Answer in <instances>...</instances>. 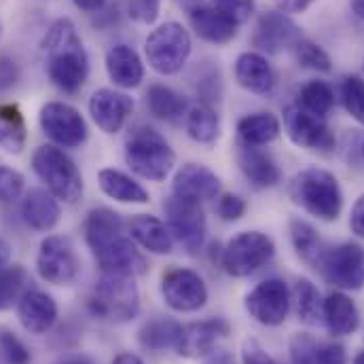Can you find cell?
I'll list each match as a JSON object with an SVG mask.
<instances>
[{"mask_svg":"<svg viewBox=\"0 0 364 364\" xmlns=\"http://www.w3.org/2000/svg\"><path fill=\"white\" fill-rule=\"evenodd\" d=\"M85 242L102 273L138 277L146 273L149 263L129 237L127 223L110 208H93L83 223Z\"/></svg>","mask_w":364,"mask_h":364,"instance_id":"1","label":"cell"},{"mask_svg":"<svg viewBox=\"0 0 364 364\" xmlns=\"http://www.w3.org/2000/svg\"><path fill=\"white\" fill-rule=\"evenodd\" d=\"M41 49L47 55V75L58 90L77 93L87 83L90 55L73 19H55L43 36Z\"/></svg>","mask_w":364,"mask_h":364,"instance_id":"2","label":"cell"},{"mask_svg":"<svg viewBox=\"0 0 364 364\" xmlns=\"http://www.w3.org/2000/svg\"><path fill=\"white\" fill-rule=\"evenodd\" d=\"M290 199L320 220H337L343 210V191L333 172L307 168L290 182Z\"/></svg>","mask_w":364,"mask_h":364,"instance_id":"3","label":"cell"},{"mask_svg":"<svg viewBox=\"0 0 364 364\" xmlns=\"http://www.w3.org/2000/svg\"><path fill=\"white\" fill-rule=\"evenodd\" d=\"M125 161L136 176L144 181L161 182L174 170L176 153L157 129L140 125L127 136Z\"/></svg>","mask_w":364,"mask_h":364,"instance_id":"4","label":"cell"},{"mask_svg":"<svg viewBox=\"0 0 364 364\" xmlns=\"http://www.w3.org/2000/svg\"><path fill=\"white\" fill-rule=\"evenodd\" d=\"M91 316L108 324L132 322L140 311V290L136 277L102 273L87 301Z\"/></svg>","mask_w":364,"mask_h":364,"instance_id":"5","label":"cell"},{"mask_svg":"<svg viewBox=\"0 0 364 364\" xmlns=\"http://www.w3.org/2000/svg\"><path fill=\"white\" fill-rule=\"evenodd\" d=\"M32 170L60 201L77 203L83 197V174L64 149L55 144L38 146L32 155Z\"/></svg>","mask_w":364,"mask_h":364,"instance_id":"6","label":"cell"},{"mask_svg":"<svg viewBox=\"0 0 364 364\" xmlns=\"http://www.w3.org/2000/svg\"><path fill=\"white\" fill-rule=\"evenodd\" d=\"M193 51V38L178 21L157 26L144 41V55L149 66L164 77L178 75Z\"/></svg>","mask_w":364,"mask_h":364,"instance_id":"7","label":"cell"},{"mask_svg":"<svg viewBox=\"0 0 364 364\" xmlns=\"http://www.w3.org/2000/svg\"><path fill=\"white\" fill-rule=\"evenodd\" d=\"M275 255V244L261 231H242L227 242L220 250V265L231 277H248L267 263Z\"/></svg>","mask_w":364,"mask_h":364,"instance_id":"8","label":"cell"},{"mask_svg":"<svg viewBox=\"0 0 364 364\" xmlns=\"http://www.w3.org/2000/svg\"><path fill=\"white\" fill-rule=\"evenodd\" d=\"M38 123L45 136L60 149H79L90 138L85 117L66 102H47L41 108Z\"/></svg>","mask_w":364,"mask_h":364,"instance_id":"9","label":"cell"},{"mask_svg":"<svg viewBox=\"0 0 364 364\" xmlns=\"http://www.w3.org/2000/svg\"><path fill=\"white\" fill-rule=\"evenodd\" d=\"M164 210H166V223L174 235V242H178L188 255L199 252L208 235V220H205V212L201 203L172 195L164 203Z\"/></svg>","mask_w":364,"mask_h":364,"instance_id":"10","label":"cell"},{"mask_svg":"<svg viewBox=\"0 0 364 364\" xmlns=\"http://www.w3.org/2000/svg\"><path fill=\"white\" fill-rule=\"evenodd\" d=\"M79 257L73 242L64 235H47L36 255V272L41 279L53 286H70L79 275Z\"/></svg>","mask_w":364,"mask_h":364,"instance_id":"11","label":"cell"},{"mask_svg":"<svg viewBox=\"0 0 364 364\" xmlns=\"http://www.w3.org/2000/svg\"><path fill=\"white\" fill-rule=\"evenodd\" d=\"M318 272L341 290H360L364 286V248L354 242L326 248Z\"/></svg>","mask_w":364,"mask_h":364,"instance_id":"12","label":"cell"},{"mask_svg":"<svg viewBox=\"0 0 364 364\" xmlns=\"http://www.w3.org/2000/svg\"><path fill=\"white\" fill-rule=\"evenodd\" d=\"M246 311L263 326H279L290 314V290L284 279L267 277L246 294Z\"/></svg>","mask_w":364,"mask_h":364,"instance_id":"13","label":"cell"},{"mask_svg":"<svg viewBox=\"0 0 364 364\" xmlns=\"http://www.w3.org/2000/svg\"><path fill=\"white\" fill-rule=\"evenodd\" d=\"M161 296L172 311L193 314L208 303L210 292L199 273L184 267H174L161 277Z\"/></svg>","mask_w":364,"mask_h":364,"instance_id":"14","label":"cell"},{"mask_svg":"<svg viewBox=\"0 0 364 364\" xmlns=\"http://www.w3.org/2000/svg\"><path fill=\"white\" fill-rule=\"evenodd\" d=\"M284 127L288 138L307 151L316 153H331L337 144L333 129L324 123V119L307 112L301 106H286L284 108Z\"/></svg>","mask_w":364,"mask_h":364,"instance_id":"15","label":"cell"},{"mask_svg":"<svg viewBox=\"0 0 364 364\" xmlns=\"http://www.w3.org/2000/svg\"><path fill=\"white\" fill-rule=\"evenodd\" d=\"M188 17L195 34L212 45H225L237 36L240 23L227 17L208 0H174Z\"/></svg>","mask_w":364,"mask_h":364,"instance_id":"16","label":"cell"},{"mask_svg":"<svg viewBox=\"0 0 364 364\" xmlns=\"http://www.w3.org/2000/svg\"><path fill=\"white\" fill-rule=\"evenodd\" d=\"M301 41V28L282 11L263 13L252 34V47H257L259 53L267 55H277L282 51L294 49Z\"/></svg>","mask_w":364,"mask_h":364,"instance_id":"17","label":"cell"},{"mask_svg":"<svg viewBox=\"0 0 364 364\" xmlns=\"http://www.w3.org/2000/svg\"><path fill=\"white\" fill-rule=\"evenodd\" d=\"M229 335H231V324L225 318H208V320L191 322L181 328L174 350L182 358H191V360L203 358L212 350H216L218 343Z\"/></svg>","mask_w":364,"mask_h":364,"instance_id":"18","label":"cell"},{"mask_svg":"<svg viewBox=\"0 0 364 364\" xmlns=\"http://www.w3.org/2000/svg\"><path fill=\"white\" fill-rule=\"evenodd\" d=\"M134 110V100L125 91L102 90L93 91L90 97V114L93 123L104 134H119Z\"/></svg>","mask_w":364,"mask_h":364,"instance_id":"19","label":"cell"},{"mask_svg":"<svg viewBox=\"0 0 364 364\" xmlns=\"http://www.w3.org/2000/svg\"><path fill=\"white\" fill-rule=\"evenodd\" d=\"M60 309L51 294L38 288H30L17 303L19 324L30 335H47L58 322Z\"/></svg>","mask_w":364,"mask_h":364,"instance_id":"20","label":"cell"},{"mask_svg":"<svg viewBox=\"0 0 364 364\" xmlns=\"http://www.w3.org/2000/svg\"><path fill=\"white\" fill-rule=\"evenodd\" d=\"M172 191L176 197L188 201H210L220 193V178L205 166L199 164H184L174 174Z\"/></svg>","mask_w":364,"mask_h":364,"instance_id":"21","label":"cell"},{"mask_svg":"<svg viewBox=\"0 0 364 364\" xmlns=\"http://www.w3.org/2000/svg\"><path fill=\"white\" fill-rule=\"evenodd\" d=\"M21 218L32 231L49 233L58 227L62 218L60 199L47 188L28 191L21 199Z\"/></svg>","mask_w":364,"mask_h":364,"instance_id":"22","label":"cell"},{"mask_svg":"<svg viewBox=\"0 0 364 364\" xmlns=\"http://www.w3.org/2000/svg\"><path fill=\"white\" fill-rule=\"evenodd\" d=\"M127 231H129V237L136 242V246L151 255H170L174 250V244H176L174 235L168 223H164L157 216L136 214L127 223Z\"/></svg>","mask_w":364,"mask_h":364,"instance_id":"23","label":"cell"},{"mask_svg":"<svg viewBox=\"0 0 364 364\" xmlns=\"http://www.w3.org/2000/svg\"><path fill=\"white\" fill-rule=\"evenodd\" d=\"M106 75L119 90H136L144 81V62L129 45H114L106 53Z\"/></svg>","mask_w":364,"mask_h":364,"instance_id":"24","label":"cell"},{"mask_svg":"<svg viewBox=\"0 0 364 364\" xmlns=\"http://www.w3.org/2000/svg\"><path fill=\"white\" fill-rule=\"evenodd\" d=\"M235 81L255 95H267L275 87V73L263 53L244 51L235 60Z\"/></svg>","mask_w":364,"mask_h":364,"instance_id":"25","label":"cell"},{"mask_svg":"<svg viewBox=\"0 0 364 364\" xmlns=\"http://www.w3.org/2000/svg\"><path fill=\"white\" fill-rule=\"evenodd\" d=\"M322 322L333 337H348L360 326V311L346 292H333L322 301Z\"/></svg>","mask_w":364,"mask_h":364,"instance_id":"26","label":"cell"},{"mask_svg":"<svg viewBox=\"0 0 364 364\" xmlns=\"http://www.w3.org/2000/svg\"><path fill=\"white\" fill-rule=\"evenodd\" d=\"M235 159H237V166H240L242 174L252 182L257 188H272L282 178L279 168L273 161L272 155L259 151V146H248V144L240 142Z\"/></svg>","mask_w":364,"mask_h":364,"instance_id":"27","label":"cell"},{"mask_svg":"<svg viewBox=\"0 0 364 364\" xmlns=\"http://www.w3.org/2000/svg\"><path fill=\"white\" fill-rule=\"evenodd\" d=\"M97 184L102 188V193L119 203H132V205H144L151 201L149 191L134 181L129 174L114 170V168H104L97 172Z\"/></svg>","mask_w":364,"mask_h":364,"instance_id":"28","label":"cell"},{"mask_svg":"<svg viewBox=\"0 0 364 364\" xmlns=\"http://www.w3.org/2000/svg\"><path fill=\"white\" fill-rule=\"evenodd\" d=\"M182 324L170 316H155L138 331V343L146 352H166L176 346Z\"/></svg>","mask_w":364,"mask_h":364,"instance_id":"29","label":"cell"},{"mask_svg":"<svg viewBox=\"0 0 364 364\" xmlns=\"http://www.w3.org/2000/svg\"><path fill=\"white\" fill-rule=\"evenodd\" d=\"M279 119L272 112H252L237 121V136L242 144L265 146L279 136Z\"/></svg>","mask_w":364,"mask_h":364,"instance_id":"30","label":"cell"},{"mask_svg":"<svg viewBox=\"0 0 364 364\" xmlns=\"http://www.w3.org/2000/svg\"><path fill=\"white\" fill-rule=\"evenodd\" d=\"M184 127L191 140L199 144H212L220 136V117L214 106L199 102L186 110Z\"/></svg>","mask_w":364,"mask_h":364,"instance_id":"31","label":"cell"},{"mask_svg":"<svg viewBox=\"0 0 364 364\" xmlns=\"http://www.w3.org/2000/svg\"><path fill=\"white\" fill-rule=\"evenodd\" d=\"M146 108L155 119L178 123L182 117H186L188 102L178 91H174L168 85H151L146 91Z\"/></svg>","mask_w":364,"mask_h":364,"instance_id":"32","label":"cell"},{"mask_svg":"<svg viewBox=\"0 0 364 364\" xmlns=\"http://www.w3.org/2000/svg\"><path fill=\"white\" fill-rule=\"evenodd\" d=\"M290 240H292V246H294L299 259L303 263L311 265L314 269H318V263L322 261V257L326 252V246L320 240L318 231L309 223L294 218L290 223Z\"/></svg>","mask_w":364,"mask_h":364,"instance_id":"33","label":"cell"},{"mask_svg":"<svg viewBox=\"0 0 364 364\" xmlns=\"http://www.w3.org/2000/svg\"><path fill=\"white\" fill-rule=\"evenodd\" d=\"M26 146V121L15 104H0V149L17 155Z\"/></svg>","mask_w":364,"mask_h":364,"instance_id":"34","label":"cell"},{"mask_svg":"<svg viewBox=\"0 0 364 364\" xmlns=\"http://www.w3.org/2000/svg\"><path fill=\"white\" fill-rule=\"evenodd\" d=\"M30 273L21 265H11L0 269V311L17 307L21 296L32 288Z\"/></svg>","mask_w":364,"mask_h":364,"instance_id":"35","label":"cell"},{"mask_svg":"<svg viewBox=\"0 0 364 364\" xmlns=\"http://www.w3.org/2000/svg\"><path fill=\"white\" fill-rule=\"evenodd\" d=\"M294 303H296V314L305 324L316 326L318 322H322V296L316 284L309 282L307 277H301L294 284Z\"/></svg>","mask_w":364,"mask_h":364,"instance_id":"36","label":"cell"},{"mask_svg":"<svg viewBox=\"0 0 364 364\" xmlns=\"http://www.w3.org/2000/svg\"><path fill=\"white\" fill-rule=\"evenodd\" d=\"M299 106L305 108L307 112L324 119L333 106H335V91L333 87L326 83V81H309L301 87V93H299Z\"/></svg>","mask_w":364,"mask_h":364,"instance_id":"37","label":"cell"},{"mask_svg":"<svg viewBox=\"0 0 364 364\" xmlns=\"http://www.w3.org/2000/svg\"><path fill=\"white\" fill-rule=\"evenodd\" d=\"M294 53H296V62L307 70H316V73H331L333 70L328 53L311 41H301L294 47Z\"/></svg>","mask_w":364,"mask_h":364,"instance_id":"38","label":"cell"},{"mask_svg":"<svg viewBox=\"0 0 364 364\" xmlns=\"http://www.w3.org/2000/svg\"><path fill=\"white\" fill-rule=\"evenodd\" d=\"M32 354L26 343L9 328H0V364H30Z\"/></svg>","mask_w":364,"mask_h":364,"instance_id":"39","label":"cell"},{"mask_svg":"<svg viewBox=\"0 0 364 364\" xmlns=\"http://www.w3.org/2000/svg\"><path fill=\"white\" fill-rule=\"evenodd\" d=\"M341 102L350 117L364 125V81L360 77H348L341 83Z\"/></svg>","mask_w":364,"mask_h":364,"instance_id":"40","label":"cell"},{"mask_svg":"<svg viewBox=\"0 0 364 364\" xmlns=\"http://www.w3.org/2000/svg\"><path fill=\"white\" fill-rule=\"evenodd\" d=\"M23 186H26V181L17 170L0 164V201L2 203H11L19 199L23 193Z\"/></svg>","mask_w":364,"mask_h":364,"instance_id":"41","label":"cell"},{"mask_svg":"<svg viewBox=\"0 0 364 364\" xmlns=\"http://www.w3.org/2000/svg\"><path fill=\"white\" fill-rule=\"evenodd\" d=\"M318 343L314 337L299 333L290 339V364H316Z\"/></svg>","mask_w":364,"mask_h":364,"instance_id":"42","label":"cell"},{"mask_svg":"<svg viewBox=\"0 0 364 364\" xmlns=\"http://www.w3.org/2000/svg\"><path fill=\"white\" fill-rule=\"evenodd\" d=\"M248 210V203L244 197L235 195V193H225L218 197V203H216V212L218 216L225 220V223H235L240 220Z\"/></svg>","mask_w":364,"mask_h":364,"instance_id":"43","label":"cell"},{"mask_svg":"<svg viewBox=\"0 0 364 364\" xmlns=\"http://www.w3.org/2000/svg\"><path fill=\"white\" fill-rule=\"evenodd\" d=\"M210 2L240 26L246 23L255 13V0H210Z\"/></svg>","mask_w":364,"mask_h":364,"instance_id":"44","label":"cell"},{"mask_svg":"<svg viewBox=\"0 0 364 364\" xmlns=\"http://www.w3.org/2000/svg\"><path fill=\"white\" fill-rule=\"evenodd\" d=\"M159 15V0H132L129 17L140 23H153Z\"/></svg>","mask_w":364,"mask_h":364,"instance_id":"45","label":"cell"},{"mask_svg":"<svg viewBox=\"0 0 364 364\" xmlns=\"http://www.w3.org/2000/svg\"><path fill=\"white\" fill-rule=\"evenodd\" d=\"M316 364H348V354L341 343H322L316 350Z\"/></svg>","mask_w":364,"mask_h":364,"instance_id":"46","label":"cell"},{"mask_svg":"<svg viewBox=\"0 0 364 364\" xmlns=\"http://www.w3.org/2000/svg\"><path fill=\"white\" fill-rule=\"evenodd\" d=\"M242 364H277L265 352V348L257 339H246L242 348Z\"/></svg>","mask_w":364,"mask_h":364,"instance_id":"47","label":"cell"},{"mask_svg":"<svg viewBox=\"0 0 364 364\" xmlns=\"http://www.w3.org/2000/svg\"><path fill=\"white\" fill-rule=\"evenodd\" d=\"M17 77H19V70H17L15 62L0 60V91L9 90L11 85H15Z\"/></svg>","mask_w":364,"mask_h":364,"instance_id":"48","label":"cell"},{"mask_svg":"<svg viewBox=\"0 0 364 364\" xmlns=\"http://www.w3.org/2000/svg\"><path fill=\"white\" fill-rule=\"evenodd\" d=\"M350 227H352V231H354L358 237H363L364 240V195L356 199V203H354V208H352Z\"/></svg>","mask_w":364,"mask_h":364,"instance_id":"49","label":"cell"},{"mask_svg":"<svg viewBox=\"0 0 364 364\" xmlns=\"http://www.w3.org/2000/svg\"><path fill=\"white\" fill-rule=\"evenodd\" d=\"M316 0H275L277 9L282 13H303L305 9H309Z\"/></svg>","mask_w":364,"mask_h":364,"instance_id":"50","label":"cell"},{"mask_svg":"<svg viewBox=\"0 0 364 364\" xmlns=\"http://www.w3.org/2000/svg\"><path fill=\"white\" fill-rule=\"evenodd\" d=\"M201 364H235V358H233L231 352L216 348V350H212L208 356H203V363Z\"/></svg>","mask_w":364,"mask_h":364,"instance_id":"51","label":"cell"},{"mask_svg":"<svg viewBox=\"0 0 364 364\" xmlns=\"http://www.w3.org/2000/svg\"><path fill=\"white\" fill-rule=\"evenodd\" d=\"M108 0H73V4L83 13H100Z\"/></svg>","mask_w":364,"mask_h":364,"instance_id":"52","label":"cell"},{"mask_svg":"<svg viewBox=\"0 0 364 364\" xmlns=\"http://www.w3.org/2000/svg\"><path fill=\"white\" fill-rule=\"evenodd\" d=\"M112 364H144V360H142L140 356L132 354V352H123V354L114 356Z\"/></svg>","mask_w":364,"mask_h":364,"instance_id":"53","label":"cell"},{"mask_svg":"<svg viewBox=\"0 0 364 364\" xmlns=\"http://www.w3.org/2000/svg\"><path fill=\"white\" fill-rule=\"evenodd\" d=\"M11 261V246L4 237H0V269H4Z\"/></svg>","mask_w":364,"mask_h":364,"instance_id":"54","label":"cell"},{"mask_svg":"<svg viewBox=\"0 0 364 364\" xmlns=\"http://www.w3.org/2000/svg\"><path fill=\"white\" fill-rule=\"evenodd\" d=\"M58 364H93V360L87 358V356H83V354H77V356H68V358L60 360Z\"/></svg>","mask_w":364,"mask_h":364,"instance_id":"55","label":"cell"},{"mask_svg":"<svg viewBox=\"0 0 364 364\" xmlns=\"http://www.w3.org/2000/svg\"><path fill=\"white\" fill-rule=\"evenodd\" d=\"M350 6H352L356 17L364 19V0H350Z\"/></svg>","mask_w":364,"mask_h":364,"instance_id":"56","label":"cell"},{"mask_svg":"<svg viewBox=\"0 0 364 364\" xmlns=\"http://www.w3.org/2000/svg\"><path fill=\"white\" fill-rule=\"evenodd\" d=\"M352 364H364V352H360V354H358V356L354 358V363H352Z\"/></svg>","mask_w":364,"mask_h":364,"instance_id":"57","label":"cell"},{"mask_svg":"<svg viewBox=\"0 0 364 364\" xmlns=\"http://www.w3.org/2000/svg\"><path fill=\"white\" fill-rule=\"evenodd\" d=\"M363 155H364V146H363Z\"/></svg>","mask_w":364,"mask_h":364,"instance_id":"58","label":"cell"}]
</instances>
